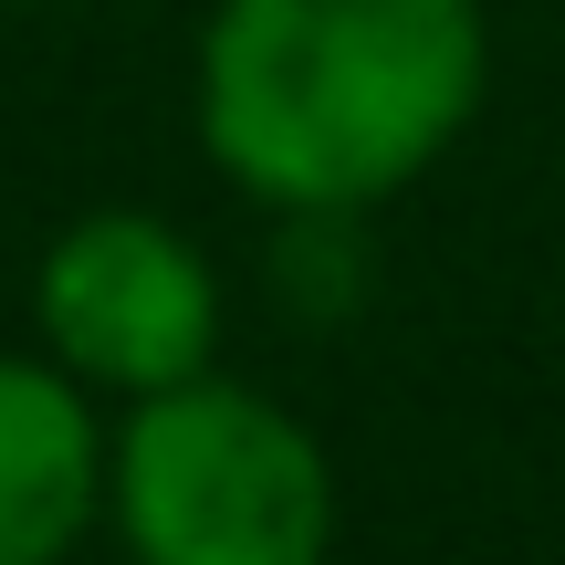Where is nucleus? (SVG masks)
Masks as SVG:
<instances>
[{"label": "nucleus", "instance_id": "f257e3e1", "mask_svg": "<svg viewBox=\"0 0 565 565\" xmlns=\"http://www.w3.org/2000/svg\"><path fill=\"white\" fill-rule=\"evenodd\" d=\"M482 84V0H221L200 32V137L231 189L356 221L461 147Z\"/></svg>", "mask_w": 565, "mask_h": 565}, {"label": "nucleus", "instance_id": "f03ea898", "mask_svg": "<svg viewBox=\"0 0 565 565\" xmlns=\"http://www.w3.org/2000/svg\"><path fill=\"white\" fill-rule=\"evenodd\" d=\"M105 513L126 565H324L335 461L282 398L200 366L158 398H126Z\"/></svg>", "mask_w": 565, "mask_h": 565}, {"label": "nucleus", "instance_id": "7ed1b4c3", "mask_svg": "<svg viewBox=\"0 0 565 565\" xmlns=\"http://www.w3.org/2000/svg\"><path fill=\"white\" fill-rule=\"evenodd\" d=\"M32 315L53 366H74L95 398H158L221 356V273L158 210H84L53 231L32 282Z\"/></svg>", "mask_w": 565, "mask_h": 565}, {"label": "nucleus", "instance_id": "20e7f679", "mask_svg": "<svg viewBox=\"0 0 565 565\" xmlns=\"http://www.w3.org/2000/svg\"><path fill=\"white\" fill-rule=\"evenodd\" d=\"M116 440L95 419V387L53 356H0V565H63L105 524Z\"/></svg>", "mask_w": 565, "mask_h": 565}]
</instances>
